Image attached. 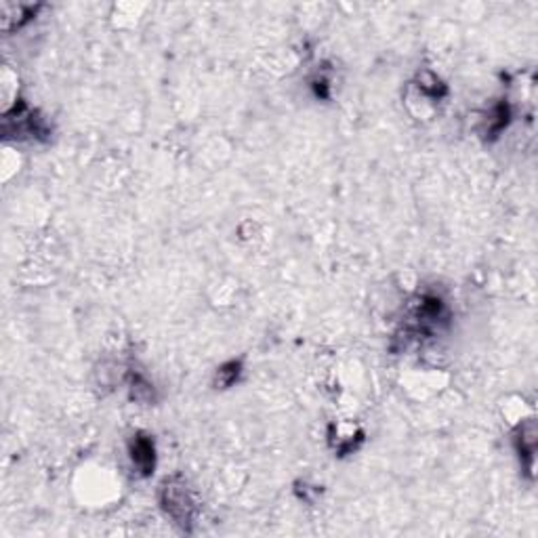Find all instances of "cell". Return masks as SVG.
<instances>
[{
  "label": "cell",
  "instance_id": "obj_1",
  "mask_svg": "<svg viewBox=\"0 0 538 538\" xmlns=\"http://www.w3.org/2000/svg\"><path fill=\"white\" fill-rule=\"evenodd\" d=\"M133 463L143 469V473H150L154 469V444L145 437H137L133 444Z\"/></svg>",
  "mask_w": 538,
  "mask_h": 538
}]
</instances>
